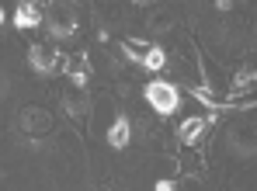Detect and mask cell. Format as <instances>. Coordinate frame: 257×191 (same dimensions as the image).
Returning a JSON list of instances; mask_svg holds the SVG:
<instances>
[{"label":"cell","mask_w":257,"mask_h":191,"mask_svg":"<svg viewBox=\"0 0 257 191\" xmlns=\"http://www.w3.org/2000/svg\"><path fill=\"white\" fill-rule=\"evenodd\" d=\"M42 25L49 28V39L66 42V39H73L80 32V14H77V7L70 0H45Z\"/></svg>","instance_id":"cell-1"},{"label":"cell","mask_w":257,"mask_h":191,"mask_svg":"<svg viewBox=\"0 0 257 191\" xmlns=\"http://www.w3.org/2000/svg\"><path fill=\"white\" fill-rule=\"evenodd\" d=\"M18 125H21L25 139H45V136L56 132V118H52V111L42 108V104H25L18 111Z\"/></svg>","instance_id":"cell-2"},{"label":"cell","mask_w":257,"mask_h":191,"mask_svg":"<svg viewBox=\"0 0 257 191\" xmlns=\"http://www.w3.org/2000/svg\"><path fill=\"white\" fill-rule=\"evenodd\" d=\"M143 97H146V104H150L157 115H164V118L181 108V87L171 84V80H150L146 91H143Z\"/></svg>","instance_id":"cell-3"},{"label":"cell","mask_w":257,"mask_h":191,"mask_svg":"<svg viewBox=\"0 0 257 191\" xmlns=\"http://www.w3.org/2000/svg\"><path fill=\"white\" fill-rule=\"evenodd\" d=\"M28 66L39 77H56V73L66 70V56L52 46V42H32V49H28Z\"/></svg>","instance_id":"cell-4"},{"label":"cell","mask_w":257,"mask_h":191,"mask_svg":"<svg viewBox=\"0 0 257 191\" xmlns=\"http://www.w3.org/2000/svg\"><path fill=\"white\" fill-rule=\"evenodd\" d=\"M226 146H229V153H236V156H254L257 149V139H254V129L250 125H243V122H236V125H229L226 129Z\"/></svg>","instance_id":"cell-5"},{"label":"cell","mask_w":257,"mask_h":191,"mask_svg":"<svg viewBox=\"0 0 257 191\" xmlns=\"http://www.w3.org/2000/svg\"><path fill=\"white\" fill-rule=\"evenodd\" d=\"M209 125H212V118H209V115H188V118L177 125V139H181L184 146L198 143V139L209 132Z\"/></svg>","instance_id":"cell-6"},{"label":"cell","mask_w":257,"mask_h":191,"mask_svg":"<svg viewBox=\"0 0 257 191\" xmlns=\"http://www.w3.org/2000/svg\"><path fill=\"white\" fill-rule=\"evenodd\" d=\"M104 139H108L111 149H125V146L132 143V118H128L125 111L115 115V122L108 125V136H104Z\"/></svg>","instance_id":"cell-7"},{"label":"cell","mask_w":257,"mask_h":191,"mask_svg":"<svg viewBox=\"0 0 257 191\" xmlns=\"http://www.w3.org/2000/svg\"><path fill=\"white\" fill-rule=\"evenodd\" d=\"M59 104H63V111H66L73 122H84L87 115H90V101H87L80 91H63V94H59Z\"/></svg>","instance_id":"cell-8"},{"label":"cell","mask_w":257,"mask_h":191,"mask_svg":"<svg viewBox=\"0 0 257 191\" xmlns=\"http://www.w3.org/2000/svg\"><path fill=\"white\" fill-rule=\"evenodd\" d=\"M42 25V4H32V0H21L18 11H14V28L28 32V28H39Z\"/></svg>","instance_id":"cell-9"},{"label":"cell","mask_w":257,"mask_h":191,"mask_svg":"<svg viewBox=\"0 0 257 191\" xmlns=\"http://www.w3.org/2000/svg\"><path fill=\"white\" fill-rule=\"evenodd\" d=\"M66 73H70V80L84 91L87 80H90V70H87V56H66Z\"/></svg>","instance_id":"cell-10"},{"label":"cell","mask_w":257,"mask_h":191,"mask_svg":"<svg viewBox=\"0 0 257 191\" xmlns=\"http://www.w3.org/2000/svg\"><path fill=\"white\" fill-rule=\"evenodd\" d=\"M139 66H143L146 73H160V70L167 66V52H164L160 46H150L143 56H139Z\"/></svg>","instance_id":"cell-11"},{"label":"cell","mask_w":257,"mask_h":191,"mask_svg":"<svg viewBox=\"0 0 257 191\" xmlns=\"http://www.w3.org/2000/svg\"><path fill=\"white\" fill-rule=\"evenodd\" d=\"M188 91H191V97H195V101H202L205 108H215V111H219V108L226 104V101H222V97L215 94V91L209 87V84H191Z\"/></svg>","instance_id":"cell-12"},{"label":"cell","mask_w":257,"mask_h":191,"mask_svg":"<svg viewBox=\"0 0 257 191\" xmlns=\"http://www.w3.org/2000/svg\"><path fill=\"white\" fill-rule=\"evenodd\" d=\"M171 25H174V18H171V14H164V11H160V14H153V18L146 21L150 35H167V32H171Z\"/></svg>","instance_id":"cell-13"},{"label":"cell","mask_w":257,"mask_h":191,"mask_svg":"<svg viewBox=\"0 0 257 191\" xmlns=\"http://www.w3.org/2000/svg\"><path fill=\"white\" fill-rule=\"evenodd\" d=\"M233 84H236V91H243V87H254V70H250V66H247V70H240Z\"/></svg>","instance_id":"cell-14"},{"label":"cell","mask_w":257,"mask_h":191,"mask_svg":"<svg viewBox=\"0 0 257 191\" xmlns=\"http://www.w3.org/2000/svg\"><path fill=\"white\" fill-rule=\"evenodd\" d=\"M7 94H11V77H7V73L0 70V101H4Z\"/></svg>","instance_id":"cell-15"},{"label":"cell","mask_w":257,"mask_h":191,"mask_svg":"<svg viewBox=\"0 0 257 191\" xmlns=\"http://www.w3.org/2000/svg\"><path fill=\"white\" fill-rule=\"evenodd\" d=\"M157 191H174V181H167V177H160V181H157Z\"/></svg>","instance_id":"cell-16"},{"label":"cell","mask_w":257,"mask_h":191,"mask_svg":"<svg viewBox=\"0 0 257 191\" xmlns=\"http://www.w3.org/2000/svg\"><path fill=\"white\" fill-rule=\"evenodd\" d=\"M229 7H233V0H215V11H222V14H226Z\"/></svg>","instance_id":"cell-17"},{"label":"cell","mask_w":257,"mask_h":191,"mask_svg":"<svg viewBox=\"0 0 257 191\" xmlns=\"http://www.w3.org/2000/svg\"><path fill=\"white\" fill-rule=\"evenodd\" d=\"M4 18H7V11H4V7H0V25H4Z\"/></svg>","instance_id":"cell-18"},{"label":"cell","mask_w":257,"mask_h":191,"mask_svg":"<svg viewBox=\"0 0 257 191\" xmlns=\"http://www.w3.org/2000/svg\"><path fill=\"white\" fill-rule=\"evenodd\" d=\"M132 4H157V0H132Z\"/></svg>","instance_id":"cell-19"}]
</instances>
